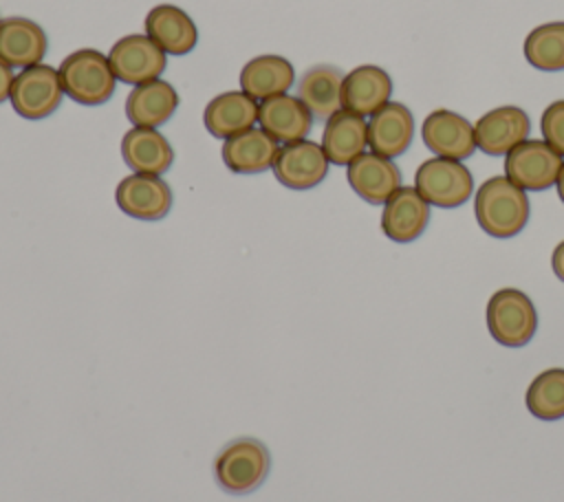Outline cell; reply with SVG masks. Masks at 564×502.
<instances>
[{"mask_svg":"<svg viewBox=\"0 0 564 502\" xmlns=\"http://www.w3.org/2000/svg\"><path fill=\"white\" fill-rule=\"evenodd\" d=\"M145 35L165 55H187L198 42L194 20L174 4H156L145 15Z\"/></svg>","mask_w":564,"mask_h":502,"instance_id":"18","label":"cell"},{"mask_svg":"<svg viewBox=\"0 0 564 502\" xmlns=\"http://www.w3.org/2000/svg\"><path fill=\"white\" fill-rule=\"evenodd\" d=\"M527 410L540 421L564 418V368L542 370L527 388Z\"/></svg>","mask_w":564,"mask_h":502,"instance_id":"27","label":"cell"},{"mask_svg":"<svg viewBox=\"0 0 564 502\" xmlns=\"http://www.w3.org/2000/svg\"><path fill=\"white\" fill-rule=\"evenodd\" d=\"M562 156L542 139H524L505 154V176L524 192H544L555 185Z\"/></svg>","mask_w":564,"mask_h":502,"instance_id":"7","label":"cell"},{"mask_svg":"<svg viewBox=\"0 0 564 502\" xmlns=\"http://www.w3.org/2000/svg\"><path fill=\"white\" fill-rule=\"evenodd\" d=\"M117 207L137 220H161L172 209V187L154 174H130L115 189Z\"/></svg>","mask_w":564,"mask_h":502,"instance_id":"10","label":"cell"},{"mask_svg":"<svg viewBox=\"0 0 564 502\" xmlns=\"http://www.w3.org/2000/svg\"><path fill=\"white\" fill-rule=\"evenodd\" d=\"M542 137L544 141L560 154L564 156V99H557L546 106L542 112Z\"/></svg>","mask_w":564,"mask_h":502,"instance_id":"29","label":"cell"},{"mask_svg":"<svg viewBox=\"0 0 564 502\" xmlns=\"http://www.w3.org/2000/svg\"><path fill=\"white\" fill-rule=\"evenodd\" d=\"M278 141L262 128H249L225 139L223 161L234 174H260L273 167L278 156Z\"/></svg>","mask_w":564,"mask_h":502,"instance_id":"22","label":"cell"},{"mask_svg":"<svg viewBox=\"0 0 564 502\" xmlns=\"http://www.w3.org/2000/svg\"><path fill=\"white\" fill-rule=\"evenodd\" d=\"M531 205L524 189L507 176H491L474 198V216L478 227L491 238H513L529 222Z\"/></svg>","mask_w":564,"mask_h":502,"instance_id":"1","label":"cell"},{"mask_svg":"<svg viewBox=\"0 0 564 502\" xmlns=\"http://www.w3.org/2000/svg\"><path fill=\"white\" fill-rule=\"evenodd\" d=\"M412 137H414V117L399 101H388L368 121L370 152L381 154L386 159L401 156L410 148Z\"/></svg>","mask_w":564,"mask_h":502,"instance_id":"19","label":"cell"},{"mask_svg":"<svg viewBox=\"0 0 564 502\" xmlns=\"http://www.w3.org/2000/svg\"><path fill=\"white\" fill-rule=\"evenodd\" d=\"M48 40L44 29L22 15L0 18V59L11 68L42 64Z\"/></svg>","mask_w":564,"mask_h":502,"instance_id":"15","label":"cell"},{"mask_svg":"<svg viewBox=\"0 0 564 502\" xmlns=\"http://www.w3.org/2000/svg\"><path fill=\"white\" fill-rule=\"evenodd\" d=\"M430 222V203L416 192V187L401 185L386 203L381 211V231L399 244L416 240Z\"/></svg>","mask_w":564,"mask_h":502,"instance_id":"13","label":"cell"},{"mask_svg":"<svg viewBox=\"0 0 564 502\" xmlns=\"http://www.w3.org/2000/svg\"><path fill=\"white\" fill-rule=\"evenodd\" d=\"M121 156L137 174L161 176L174 163V150L156 128L132 126L121 139Z\"/></svg>","mask_w":564,"mask_h":502,"instance_id":"21","label":"cell"},{"mask_svg":"<svg viewBox=\"0 0 564 502\" xmlns=\"http://www.w3.org/2000/svg\"><path fill=\"white\" fill-rule=\"evenodd\" d=\"M341 84L344 75L335 66H313L297 84V99L311 110L313 119L326 121L341 110Z\"/></svg>","mask_w":564,"mask_h":502,"instance_id":"26","label":"cell"},{"mask_svg":"<svg viewBox=\"0 0 564 502\" xmlns=\"http://www.w3.org/2000/svg\"><path fill=\"white\" fill-rule=\"evenodd\" d=\"M13 79H15V75H13L11 66H7V64L0 59V103L9 99V95H11V86H13Z\"/></svg>","mask_w":564,"mask_h":502,"instance_id":"30","label":"cell"},{"mask_svg":"<svg viewBox=\"0 0 564 502\" xmlns=\"http://www.w3.org/2000/svg\"><path fill=\"white\" fill-rule=\"evenodd\" d=\"M176 106L178 95L174 86L165 79H152L130 90L126 99V114L134 126L156 128L176 112Z\"/></svg>","mask_w":564,"mask_h":502,"instance_id":"24","label":"cell"},{"mask_svg":"<svg viewBox=\"0 0 564 502\" xmlns=\"http://www.w3.org/2000/svg\"><path fill=\"white\" fill-rule=\"evenodd\" d=\"M57 70L64 95L82 106H101L115 95L117 77L110 68L108 55L95 48L73 51L62 59Z\"/></svg>","mask_w":564,"mask_h":502,"instance_id":"3","label":"cell"},{"mask_svg":"<svg viewBox=\"0 0 564 502\" xmlns=\"http://www.w3.org/2000/svg\"><path fill=\"white\" fill-rule=\"evenodd\" d=\"M117 81L139 86L159 79L167 66V55L143 33L123 35L108 53Z\"/></svg>","mask_w":564,"mask_h":502,"instance_id":"8","label":"cell"},{"mask_svg":"<svg viewBox=\"0 0 564 502\" xmlns=\"http://www.w3.org/2000/svg\"><path fill=\"white\" fill-rule=\"evenodd\" d=\"M319 145L330 163L348 165L366 152L368 121L361 114L341 108L330 119H326Z\"/></svg>","mask_w":564,"mask_h":502,"instance_id":"23","label":"cell"},{"mask_svg":"<svg viewBox=\"0 0 564 502\" xmlns=\"http://www.w3.org/2000/svg\"><path fill=\"white\" fill-rule=\"evenodd\" d=\"M271 469V456L264 443L251 436L227 443L214 460L216 484L229 495H247L262 487Z\"/></svg>","mask_w":564,"mask_h":502,"instance_id":"2","label":"cell"},{"mask_svg":"<svg viewBox=\"0 0 564 502\" xmlns=\"http://www.w3.org/2000/svg\"><path fill=\"white\" fill-rule=\"evenodd\" d=\"M258 123L280 143H293L308 137L313 128L311 110L293 95H275L258 106Z\"/></svg>","mask_w":564,"mask_h":502,"instance_id":"17","label":"cell"},{"mask_svg":"<svg viewBox=\"0 0 564 502\" xmlns=\"http://www.w3.org/2000/svg\"><path fill=\"white\" fill-rule=\"evenodd\" d=\"M524 57L538 70H564V22L535 26L524 40Z\"/></svg>","mask_w":564,"mask_h":502,"instance_id":"28","label":"cell"},{"mask_svg":"<svg viewBox=\"0 0 564 502\" xmlns=\"http://www.w3.org/2000/svg\"><path fill=\"white\" fill-rule=\"evenodd\" d=\"M258 101L242 90H227L216 95L203 112L207 132L216 139H229L240 134L258 121Z\"/></svg>","mask_w":564,"mask_h":502,"instance_id":"20","label":"cell"},{"mask_svg":"<svg viewBox=\"0 0 564 502\" xmlns=\"http://www.w3.org/2000/svg\"><path fill=\"white\" fill-rule=\"evenodd\" d=\"M555 187H557V196H560V200L564 203V163H562V167H560V174H557Z\"/></svg>","mask_w":564,"mask_h":502,"instance_id":"32","label":"cell"},{"mask_svg":"<svg viewBox=\"0 0 564 502\" xmlns=\"http://www.w3.org/2000/svg\"><path fill=\"white\" fill-rule=\"evenodd\" d=\"M529 114L518 106H498L485 112L476 126V148L489 156H502L529 137Z\"/></svg>","mask_w":564,"mask_h":502,"instance_id":"11","label":"cell"},{"mask_svg":"<svg viewBox=\"0 0 564 502\" xmlns=\"http://www.w3.org/2000/svg\"><path fill=\"white\" fill-rule=\"evenodd\" d=\"M551 266H553V273L560 282H564V240L553 249V255H551Z\"/></svg>","mask_w":564,"mask_h":502,"instance_id":"31","label":"cell"},{"mask_svg":"<svg viewBox=\"0 0 564 502\" xmlns=\"http://www.w3.org/2000/svg\"><path fill=\"white\" fill-rule=\"evenodd\" d=\"M414 187L430 205L454 209L469 200L474 192V178L460 161L432 156L419 165L414 174Z\"/></svg>","mask_w":564,"mask_h":502,"instance_id":"5","label":"cell"},{"mask_svg":"<svg viewBox=\"0 0 564 502\" xmlns=\"http://www.w3.org/2000/svg\"><path fill=\"white\" fill-rule=\"evenodd\" d=\"M295 79L293 64L282 55H258L240 70V88L256 101L284 95Z\"/></svg>","mask_w":564,"mask_h":502,"instance_id":"25","label":"cell"},{"mask_svg":"<svg viewBox=\"0 0 564 502\" xmlns=\"http://www.w3.org/2000/svg\"><path fill=\"white\" fill-rule=\"evenodd\" d=\"M64 97L59 70L48 64H35L29 68H22L11 86L9 101L13 110L29 119L37 121L48 114H53Z\"/></svg>","mask_w":564,"mask_h":502,"instance_id":"6","label":"cell"},{"mask_svg":"<svg viewBox=\"0 0 564 502\" xmlns=\"http://www.w3.org/2000/svg\"><path fill=\"white\" fill-rule=\"evenodd\" d=\"M346 178L352 192L370 205H383L401 187L397 163L375 152H364L348 163Z\"/></svg>","mask_w":564,"mask_h":502,"instance_id":"14","label":"cell"},{"mask_svg":"<svg viewBox=\"0 0 564 502\" xmlns=\"http://www.w3.org/2000/svg\"><path fill=\"white\" fill-rule=\"evenodd\" d=\"M421 139L436 156L463 161L476 150L474 126L454 110H434L421 126Z\"/></svg>","mask_w":564,"mask_h":502,"instance_id":"12","label":"cell"},{"mask_svg":"<svg viewBox=\"0 0 564 502\" xmlns=\"http://www.w3.org/2000/svg\"><path fill=\"white\" fill-rule=\"evenodd\" d=\"M328 159L319 143L302 139L293 143H284L278 150L273 174L289 189H313L328 174Z\"/></svg>","mask_w":564,"mask_h":502,"instance_id":"9","label":"cell"},{"mask_svg":"<svg viewBox=\"0 0 564 502\" xmlns=\"http://www.w3.org/2000/svg\"><path fill=\"white\" fill-rule=\"evenodd\" d=\"M392 79L390 75L375 66L361 64L344 75L341 84V108L361 117H372L379 108L390 101Z\"/></svg>","mask_w":564,"mask_h":502,"instance_id":"16","label":"cell"},{"mask_svg":"<svg viewBox=\"0 0 564 502\" xmlns=\"http://www.w3.org/2000/svg\"><path fill=\"white\" fill-rule=\"evenodd\" d=\"M487 330L507 348L527 346L538 328V313L527 293L500 288L487 302Z\"/></svg>","mask_w":564,"mask_h":502,"instance_id":"4","label":"cell"}]
</instances>
